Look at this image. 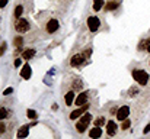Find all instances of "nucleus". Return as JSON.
Returning <instances> with one entry per match:
<instances>
[{
  "label": "nucleus",
  "instance_id": "nucleus-1",
  "mask_svg": "<svg viewBox=\"0 0 150 139\" xmlns=\"http://www.w3.org/2000/svg\"><path fill=\"white\" fill-rule=\"evenodd\" d=\"M133 78H134L140 86H147V83H149V80H150L149 74H147L144 70H142V68H134V70H133Z\"/></svg>",
  "mask_w": 150,
  "mask_h": 139
},
{
  "label": "nucleus",
  "instance_id": "nucleus-2",
  "mask_svg": "<svg viewBox=\"0 0 150 139\" xmlns=\"http://www.w3.org/2000/svg\"><path fill=\"white\" fill-rule=\"evenodd\" d=\"M91 120H92V115L91 113H83L82 115V117H80V120L76 123V131H77V133H83L86 129H88V125L91 123Z\"/></svg>",
  "mask_w": 150,
  "mask_h": 139
},
{
  "label": "nucleus",
  "instance_id": "nucleus-3",
  "mask_svg": "<svg viewBox=\"0 0 150 139\" xmlns=\"http://www.w3.org/2000/svg\"><path fill=\"white\" fill-rule=\"evenodd\" d=\"M99 28H100L99 17H96V16H89V17H88V29H89L91 32H96V31H99Z\"/></svg>",
  "mask_w": 150,
  "mask_h": 139
},
{
  "label": "nucleus",
  "instance_id": "nucleus-4",
  "mask_svg": "<svg viewBox=\"0 0 150 139\" xmlns=\"http://www.w3.org/2000/svg\"><path fill=\"white\" fill-rule=\"evenodd\" d=\"M88 109H89V104H88V103L82 104L79 109H76V110H73V112L70 113V119H71V120H74V119L80 117L83 113H86V112H88Z\"/></svg>",
  "mask_w": 150,
  "mask_h": 139
},
{
  "label": "nucleus",
  "instance_id": "nucleus-5",
  "mask_svg": "<svg viewBox=\"0 0 150 139\" xmlns=\"http://www.w3.org/2000/svg\"><path fill=\"white\" fill-rule=\"evenodd\" d=\"M117 119L120 120V122H122V120H125L128 116H130V107L128 106H121L118 110H117Z\"/></svg>",
  "mask_w": 150,
  "mask_h": 139
},
{
  "label": "nucleus",
  "instance_id": "nucleus-6",
  "mask_svg": "<svg viewBox=\"0 0 150 139\" xmlns=\"http://www.w3.org/2000/svg\"><path fill=\"white\" fill-rule=\"evenodd\" d=\"M16 31L19 34H25L29 31V22L26 19H19L18 23H16Z\"/></svg>",
  "mask_w": 150,
  "mask_h": 139
},
{
  "label": "nucleus",
  "instance_id": "nucleus-7",
  "mask_svg": "<svg viewBox=\"0 0 150 139\" xmlns=\"http://www.w3.org/2000/svg\"><path fill=\"white\" fill-rule=\"evenodd\" d=\"M85 58H86L85 54H76V55L71 57L70 65H71V67H79V65H82V64L85 62Z\"/></svg>",
  "mask_w": 150,
  "mask_h": 139
},
{
  "label": "nucleus",
  "instance_id": "nucleus-8",
  "mask_svg": "<svg viewBox=\"0 0 150 139\" xmlns=\"http://www.w3.org/2000/svg\"><path fill=\"white\" fill-rule=\"evenodd\" d=\"M58 28H60L58 20H57V19H51V20H48V23H47V26H45V31H47L48 34H54V32L58 31Z\"/></svg>",
  "mask_w": 150,
  "mask_h": 139
},
{
  "label": "nucleus",
  "instance_id": "nucleus-9",
  "mask_svg": "<svg viewBox=\"0 0 150 139\" xmlns=\"http://www.w3.org/2000/svg\"><path fill=\"white\" fill-rule=\"evenodd\" d=\"M117 131H118L117 123L114 120H108V123H106V135L108 136H114L117 133Z\"/></svg>",
  "mask_w": 150,
  "mask_h": 139
},
{
  "label": "nucleus",
  "instance_id": "nucleus-10",
  "mask_svg": "<svg viewBox=\"0 0 150 139\" xmlns=\"http://www.w3.org/2000/svg\"><path fill=\"white\" fill-rule=\"evenodd\" d=\"M86 101H88V93L86 92L80 93V94L74 98V104H77V106H82V104H85Z\"/></svg>",
  "mask_w": 150,
  "mask_h": 139
},
{
  "label": "nucleus",
  "instance_id": "nucleus-11",
  "mask_svg": "<svg viewBox=\"0 0 150 139\" xmlns=\"http://www.w3.org/2000/svg\"><path fill=\"white\" fill-rule=\"evenodd\" d=\"M21 77H22L23 80H28V78L31 77V67H29L28 64H25V65L22 67V70H21Z\"/></svg>",
  "mask_w": 150,
  "mask_h": 139
},
{
  "label": "nucleus",
  "instance_id": "nucleus-12",
  "mask_svg": "<svg viewBox=\"0 0 150 139\" xmlns=\"http://www.w3.org/2000/svg\"><path fill=\"white\" fill-rule=\"evenodd\" d=\"M64 100H66V106H71L73 104V100H74V90H70V92L66 93Z\"/></svg>",
  "mask_w": 150,
  "mask_h": 139
},
{
  "label": "nucleus",
  "instance_id": "nucleus-13",
  "mask_svg": "<svg viewBox=\"0 0 150 139\" xmlns=\"http://www.w3.org/2000/svg\"><path fill=\"white\" fill-rule=\"evenodd\" d=\"M35 54H37L35 49H26V51L22 52V58H23V59H31V58L35 57Z\"/></svg>",
  "mask_w": 150,
  "mask_h": 139
},
{
  "label": "nucleus",
  "instance_id": "nucleus-14",
  "mask_svg": "<svg viewBox=\"0 0 150 139\" xmlns=\"http://www.w3.org/2000/svg\"><path fill=\"white\" fill-rule=\"evenodd\" d=\"M100 135H102L100 126H95V128L89 132V136H91V138H100Z\"/></svg>",
  "mask_w": 150,
  "mask_h": 139
},
{
  "label": "nucleus",
  "instance_id": "nucleus-15",
  "mask_svg": "<svg viewBox=\"0 0 150 139\" xmlns=\"http://www.w3.org/2000/svg\"><path fill=\"white\" fill-rule=\"evenodd\" d=\"M118 6H120L118 1H108L106 6H105V10H106V12H111V10H115Z\"/></svg>",
  "mask_w": 150,
  "mask_h": 139
},
{
  "label": "nucleus",
  "instance_id": "nucleus-16",
  "mask_svg": "<svg viewBox=\"0 0 150 139\" xmlns=\"http://www.w3.org/2000/svg\"><path fill=\"white\" fill-rule=\"evenodd\" d=\"M28 128H29L28 125H26V126H22V128L18 131L16 136H18V138H25V136H28Z\"/></svg>",
  "mask_w": 150,
  "mask_h": 139
},
{
  "label": "nucleus",
  "instance_id": "nucleus-17",
  "mask_svg": "<svg viewBox=\"0 0 150 139\" xmlns=\"http://www.w3.org/2000/svg\"><path fill=\"white\" fill-rule=\"evenodd\" d=\"M13 44H15V46H16L18 49H21V48L23 46V38H22V36H18V38H15Z\"/></svg>",
  "mask_w": 150,
  "mask_h": 139
},
{
  "label": "nucleus",
  "instance_id": "nucleus-18",
  "mask_svg": "<svg viewBox=\"0 0 150 139\" xmlns=\"http://www.w3.org/2000/svg\"><path fill=\"white\" fill-rule=\"evenodd\" d=\"M102 6H103V0H93V10L95 12H99Z\"/></svg>",
  "mask_w": 150,
  "mask_h": 139
},
{
  "label": "nucleus",
  "instance_id": "nucleus-19",
  "mask_svg": "<svg viewBox=\"0 0 150 139\" xmlns=\"http://www.w3.org/2000/svg\"><path fill=\"white\" fill-rule=\"evenodd\" d=\"M149 44H150V39H144V41H142V42L139 44V51H144V49H147Z\"/></svg>",
  "mask_w": 150,
  "mask_h": 139
},
{
  "label": "nucleus",
  "instance_id": "nucleus-20",
  "mask_svg": "<svg viewBox=\"0 0 150 139\" xmlns=\"http://www.w3.org/2000/svg\"><path fill=\"white\" fill-rule=\"evenodd\" d=\"M130 126H131V120H130L128 117H127L125 120H122V125H121V129H122V131H127Z\"/></svg>",
  "mask_w": 150,
  "mask_h": 139
},
{
  "label": "nucleus",
  "instance_id": "nucleus-21",
  "mask_svg": "<svg viewBox=\"0 0 150 139\" xmlns=\"http://www.w3.org/2000/svg\"><path fill=\"white\" fill-rule=\"evenodd\" d=\"M23 13V7L19 4V6H16V9H15V17H21V15Z\"/></svg>",
  "mask_w": 150,
  "mask_h": 139
},
{
  "label": "nucleus",
  "instance_id": "nucleus-22",
  "mask_svg": "<svg viewBox=\"0 0 150 139\" xmlns=\"http://www.w3.org/2000/svg\"><path fill=\"white\" fill-rule=\"evenodd\" d=\"M6 116H7V112H6V109H4L3 106H0V120H3Z\"/></svg>",
  "mask_w": 150,
  "mask_h": 139
},
{
  "label": "nucleus",
  "instance_id": "nucleus-23",
  "mask_svg": "<svg viewBox=\"0 0 150 139\" xmlns=\"http://www.w3.org/2000/svg\"><path fill=\"white\" fill-rule=\"evenodd\" d=\"M26 113H28V117H29V119H35V117H37V112L32 110V109H29Z\"/></svg>",
  "mask_w": 150,
  "mask_h": 139
},
{
  "label": "nucleus",
  "instance_id": "nucleus-24",
  "mask_svg": "<svg viewBox=\"0 0 150 139\" xmlns=\"http://www.w3.org/2000/svg\"><path fill=\"white\" fill-rule=\"evenodd\" d=\"M6 48H7V45H6V42H3L1 45H0V57L4 54V51H6Z\"/></svg>",
  "mask_w": 150,
  "mask_h": 139
},
{
  "label": "nucleus",
  "instance_id": "nucleus-25",
  "mask_svg": "<svg viewBox=\"0 0 150 139\" xmlns=\"http://www.w3.org/2000/svg\"><path fill=\"white\" fill-rule=\"evenodd\" d=\"M139 93V89H136V87H131L130 89V96H136Z\"/></svg>",
  "mask_w": 150,
  "mask_h": 139
},
{
  "label": "nucleus",
  "instance_id": "nucleus-26",
  "mask_svg": "<svg viewBox=\"0 0 150 139\" xmlns=\"http://www.w3.org/2000/svg\"><path fill=\"white\" fill-rule=\"evenodd\" d=\"M103 122H105V119H103V117H99L98 120H95V126H100Z\"/></svg>",
  "mask_w": 150,
  "mask_h": 139
},
{
  "label": "nucleus",
  "instance_id": "nucleus-27",
  "mask_svg": "<svg viewBox=\"0 0 150 139\" xmlns=\"http://www.w3.org/2000/svg\"><path fill=\"white\" fill-rule=\"evenodd\" d=\"M12 92H13V90L9 87V89H6V90L3 92V96H9V94H12Z\"/></svg>",
  "mask_w": 150,
  "mask_h": 139
},
{
  "label": "nucleus",
  "instance_id": "nucleus-28",
  "mask_svg": "<svg viewBox=\"0 0 150 139\" xmlns=\"http://www.w3.org/2000/svg\"><path fill=\"white\" fill-rule=\"evenodd\" d=\"M4 131H6V125H4V123H1V122H0V133H3V132H4Z\"/></svg>",
  "mask_w": 150,
  "mask_h": 139
},
{
  "label": "nucleus",
  "instance_id": "nucleus-29",
  "mask_svg": "<svg viewBox=\"0 0 150 139\" xmlns=\"http://www.w3.org/2000/svg\"><path fill=\"white\" fill-rule=\"evenodd\" d=\"M7 1H9V0H0V7H4V6L7 4Z\"/></svg>",
  "mask_w": 150,
  "mask_h": 139
},
{
  "label": "nucleus",
  "instance_id": "nucleus-30",
  "mask_svg": "<svg viewBox=\"0 0 150 139\" xmlns=\"http://www.w3.org/2000/svg\"><path fill=\"white\" fill-rule=\"evenodd\" d=\"M21 65V59H15V67H19Z\"/></svg>",
  "mask_w": 150,
  "mask_h": 139
},
{
  "label": "nucleus",
  "instance_id": "nucleus-31",
  "mask_svg": "<svg viewBox=\"0 0 150 139\" xmlns=\"http://www.w3.org/2000/svg\"><path fill=\"white\" fill-rule=\"evenodd\" d=\"M149 132H150V123L146 126V129H144V133H149Z\"/></svg>",
  "mask_w": 150,
  "mask_h": 139
},
{
  "label": "nucleus",
  "instance_id": "nucleus-32",
  "mask_svg": "<svg viewBox=\"0 0 150 139\" xmlns=\"http://www.w3.org/2000/svg\"><path fill=\"white\" fill-rule=\"evenodd\" d=\"M146 51H147V52L150 54V44H149V46H147V49H146Z\"/></svg>",
  "mask_w": 150,
  "mask_h": 139
}]
</instances>
